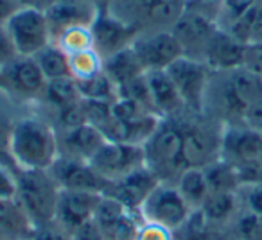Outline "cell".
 I'll return each mask as SVG.
<instances>
[{"instance_id": "obj_3", "label": "cell", "mask_w": 262, "mask_h": 240, "mask_svg": "<svg viewBox=\"0 0 262 240\" xmlns=\"http://www.w3.org/2000/svg\"><path fill=\"white\" fill-rule=\"evenodd\" d=\"M183 129V160L187 169H205L221 158L225 126L205 113L180 115Z\"/></svg>"}, {"instance_id": "obj_31", "label": "cell", "mask_w": 262, "mask_h": 240, "mask_svg": "<svg viewBox=\"0 0 262 240\" xmlns=\"http://www.w3.org/2000/svg\"><path fill=\"white\" fill-rule=\"evenodd\" d=\"M54 43L65 54L72 56L77 54V52L94 49V34H92L90 26H72L56 34Z\"/></svg>"}, {"instance_id": "obj_12", "label": "cell", "mask_w": 262, "mask_h": 240, "mask_svg": "<svg viewBox=\"0 0 262 240\" xmlns=\"http://www.w3.org/2000/svg\"><path fill=\"white\" fill-rule=\"evenodd\" d=\"M49 172L61 190H83V192L106 196L112 186V183L102 178L90 161L76 160V158L59 156L49 169Z\"/></svg>"}, {"instance_id": "obj_26", "label": "cell", "mask_w": 262, "mask_h": 240, "mask_svg": "<svg viewBox=\"0 0 262 240\" xmlns=\"http://www.w3.org/2000/svg\"><path fill=\"white\" fill-rule=\"evenodd\" d=\"M176 188L180 190V194L183 196V199L187 201L190 208L194 211L200 210L201 204L205 203V199L210 194L208 188L207 178H205L203 169H185V171L180 174V178L176 179Z\"/></svg>"}, {"instance_id": "obj_16", "label": "cell", "mask_w": 262, "mask_h": 240, "mask_svg": "<svg viewBox=\"0 0 262 240\" xmlns=\"http://www.w3.org/2000/svg\"><path fill=\"white\" fill-rule=\"evenodd\" d=\"M160 183V179L153 174L147 167L137 169L135 172L127 174L126 178L112 183L110 192L106 196L117 199L120 204L131 211L140 213V206L146 201V197L155 190V186Z\"/></svg>"}, {"instance_id": "obj_35", "label": "cell", "mask_w": 262, "mask_h": 240, "mask_svg": "<svg viewBox=\"0 0 262 240\" xmlns=\"http://www.w3.org/2000/svg\"><path fill=\"white\" fill-rule=\"evenodd\" d=\"M239 201L243 210L262 217V185H243L239 188Z\"/></svg>"}, {"instance_id": "obj_20", "label": "cell", "mask_w": 262, "mask_h": 240, "mask_svg": "<svg viewBox=\"0 0 262 240\" xmlns=\"http://www.w3.org/2000/svg\"><path fill=\"white\" fill-rule=\"evenodd\" d=\"M146 83L149 88L153 109L160 118H171V116H178L187 111L178 90L165 70L146 72Z\"/></svg>"}, {"instance_id": "obj_30", "label": "cell", "mask_w": 262, "mask_h": 240, "mask_svg": "<svg viewBox=\"0 0 262 240\" xmlns=\"http://www.w3.org/2000/svg\"><path fill=\"white\" fill-rule=\"evenodd\" d=\"M69 65L70 77L79 83V81H86L99 76L104 70V59L95 49H88V51L69 56Z\"/></svg>"}, {"instance_id": "obj_44", "label": "cell", "mask_w": 262, "mask_h": 240, "mask_svg": "<svg viewBox=\"0 0 262 240\" xmlns=\"http://www.w3.org/2000/svg\"><path fill=\"white\" fill-rule=\"evenodd\" d=\"M56 0H22L24 6H29V8H36L41 9V11H47Z\"/></svg>"}, {"instance_id": "obj_40", "label": "cell", "mask_w": 262, "mask_h": 240, "mask_svg": "<svg viewBox=\"0 0 262 240\" xmlns=\"http://www.w3.org/2000/svg\"><path fill=\"white\" fill-rule=\"evenodd\" d=\"M241 124L253 129V131L262 133V99H258L257 102L248 106L243 115V120H241Z\"/></svg>"}, {"instance_id": "obj_33", "label": "cell", "mask_w": 262, "mask_h": 240, "mask_svg": "<svg viewBox=\"0 0 262 240\" xmlns=\"http://www.w3.org/2000/svg\"><path fill=\"white\" fill-rule=\"evenodd\" d=\"M233 233L237 240H262V217L248 210H241L235 217Z\"/></svg>"}, {"instance_id": "obj_11", "label": "cell", "mask_w": 262, "mask_h": 240, "mask_svg": "<svg viewBox=\"0 0 262 240\" xmlns=\"http://www.w3.org/2000/svg\"><path fill=\"white\" fill-rule=\"evenodd\" d=\"M4 86L13 99L31 104H41L47 88V79L38 63L31 56H18L6 68H2Z\"/></svg>"}, {"instance_id": "obj_19", "label": "cell", "mask_w": 262, "mask_h": 240, "mask_svg": "<svg viewBox=\"0 0 262 240\" xmlns=\"http://www.w3.org/2000/svg\"><path fill=\"white\" fill-rule=\"evenodd\" d=\"M101 9L86 0H56L45 11L51 26L52 41L58 33L72 26H92Z\"/></svg>"}, {"instance_id": "obj_34", "label": "cell", "mask_w": 262, "mask_h": 240, "mask_svg": "<svg viewBox=\"0 0 262 240\" xmlns=\"http://www.w3.org/2000/svg\"><path fill=\"white\" fill-rule=\"evenodd\" d=\"M257 2L258 0H223L217 13V26L221 29L228 27L237 16H241L246 9H250Z\"/></svg>"}, {"instance_id": "obj_23", "label": "cell", "mask_w": 262, "mask_h": 240, "mask_svg": "<svg viewBox=\"0 0 262 240\" xmlns=\"http://www.w3.org/2000/svg\"><path fill=\"white\" fill-rule=\"evenodd\" d=\"M104 74L112 79V83L119 90L124 84L131 83L133 79L144 76L146 72H144L142 65H140L133 49L127 47L104 59Z\"/></svg>"}, {"instance_id": "obj_18", "label": "cell", "mask_w": 262, "mask_h": 240, "mask_svg": "<svg viewBox=\"0 0 262 240\" xmlns=\"http://www.w3.org/2000/svg\"><path fill=\"white\" fill-rule=\"evenodd\" d=\"M59 140V156L76 158V160L90 161L95 156L102 143L106 142L104 135L95 126L83 124L74 129L58 133Z\"/></svg>"}, {"instance_id": "obj_17", "label": "cell", "mask_w": 262, "mask_h": 240, "mask_svg": "<svg viewBox=\"0 0 262 240\" xmlns=\"http://www.w3.org/2000/svg\"><path fill=\"white\" fill-rule=\"evenodd\" d=\"M246 45L219 27L205 52L203 63L212 72H228L243 66Z\"/></svg>"}, {"instance_id": "obj_8", "label": "cell", "mask_w": 262, "mask_h": 240, "mask_svg": "<svg viewBox=\"0 0 262 240\" xmlns=\"http://www.w3.org/2000/svg\"><path fill=\"white\" fill-rule=\"evenodd\" d=\"M217 29V20L214 16L187 6L183 15L171 27V33L178 40L183 56L203 61L208 43Z\"/></svg>"}, {"instance_id": "obj_21", "label": "cell", "mask_w": 262, "mask_h": 240, "mask_svg": "<svg viewBox=\"0 0 262 240\" xmlns=\"http://www.w3.org/2000/svg\"><path fill=\"white\" fill-rule=\"evenodd\" d=\"M34 229L18 201L0 199V240H29Z\"/></svg>"}, {"instance_id": "obj_6", "label": "cell", "mask_w": 262, "mask_h": 240, "mask_svg": "<svg viewBox=\"0 0 262 240\" xmlns=\"http://www.w3.org/2000/svg\"><path fill=\"white\" fill-rule=\"evenodd\" d=\"M9 36L20 56H36L52 43L51 26L45 11L24 6L6 23Z\"/></svg>"}, {"instance_id": "obj_9", "label": "cell", "mask_w": 262, "mask_h": 240, "mask_svg": "<svg viewBox=\"0 0 262 240\" xmlns=\"http://www.w3.org/2000/svg\"><path fill=\"white\" fill-rule=\"evenodd\" d=\"M131 49L139 58L144 72L167 70V66L183 56L182 47L171 29L140 31L131 43Z\"/></svg>"}, {"instance_id": "obj_39", "label": "cell", "mask_w": 262, "mask_h": 240, "mask_svg": "<svg viewBox=\"0 0 262 240\" xmlns=\"http://www.w3.org/2000/svg\"><path fill=\"white\" fill-rule=\"evenodd\" d=\"M243 66L262 77V43H248L244 49Z\"/></svg>"}, {"instance_id": "obj_2", "label": "cell", "mask_w": 262, "mask_h": 240, "mask_svg": "<svg viewBox=\"0 0 262 240\" xmlns=\"http://www.w3.org/2000/svg\"><path fill=\"white\" fill-rule=\"evenodd\" d=\"M146 167L160 181L176 183L183 171V129L178 116L162 118L153 135L144 143Z\"/></svg>"}, {"instance_id": "obj_32", "label": "cell", "mask_w": 262, "mask_h": 240, "mask_svg": "<svg viewBox=\"0 0 262 240\" xmlns=\"http://www.w3.org/2000/svg\"><path fill=\"white\" fill-rule=\"evenodd\" d=\"M77 88H79L81 97L86 99V101L113 102L117 99V86L112 83V79L106 76L104 70H102L99 76L92 77V79L79 81V83H77Z\"/></svg>"}, {"instance_id": "obj_43", "label": "cell", "mask_w": 262, "mask_h": 240, "mask_svg": "<svg viewBox=\"0 0 262 240\" xmlns=\"http://www.w3.org/2000/svg\"><path fill=\"white\" fill-rule=\"evenodd\" d=\"M20 8H24L22 0H0V26H6Z\"/></svg>"}, {"instance_id": "obj_13", "label": "cell", "mask_w": 262, "mask_h": 240, "mask_svg": "<svg viewBox=\"0 0 262 240\" xmlns=\"http://www.w3.org/2000/svg\"><path fill=\"white\" fill-rule=\"evenodd\" d=\"M90 29L94 34V49L102 56V59L131 47L137 34L140 33L135 26L115 16L108 8L97 13Z\"/></svg>"}, {"instance_id": "obj_5", "label": "cell", "mask_w": 262, "mask_h": 240, "mask_svg": "<svg viewBox=\"0 0 262 240\" xmlns=\"http://www.w3.org/2000/svg\"><path fill=\"white\" fill-rule=\"evenodd\" d=\"M192 211L174 183L160 181L140 206V217L171 231H180L189 222Z\"/></svg>"}, {"instance_id": "obj_37", "label": "cell", "mask_w": 262, "mask_h": 240, "mask_svg": "<svg viewBox=\"0 0 262 240\" xmlns=\"http://www.w3.org/2000/svg\"><path fill=\"white\" fill-rule=\"evenodd\" d=\"M137 240H176V231H171V229L164 228V226L144 221L139 229Z\"/></svg>"}, {"instance_id": "obj_36", "label": "cell", "mask_w": 262, "mask_h": 240, "mask_svg": "<svg viewBox=\"0 0 262 240\" xmlns=\"http://www.w3.org/2000/svg\"><path fill=\"white\" fill-rule=\"evenodd\" d=\"M18 192V181H16L15 167L0 163V199L15 201Z\"/></svg>"}, {"instance_id": "obj_41", "label": "cell", "mask_w": 262, "mask_h": 240, "mask_svg": "<svg viewBox=\"0 0 262 240\" xmlns=\"http://www.w3.org/2000/svg\"><path fill=\"white\" fill-rule=\"evenodd\" d=\"M29 240H72L70 235L67 231H63L58 224H49V226H41V228H36L34 233L31 235Z\"/></svg>"}, {"instance_id": "obj_42", "label": "cell", "mask_w": 262, "mask_h": 240, "mask_svg": "<svg viewBox=\"0 0 262 240\" xmlns=\"http://www.w3.org/2000/svg\"><path fill=\"white\" fill-rule=\"evenodd\" d=\"M70 238L72 240H106L104 236H102V233L99 231V228L95 226L94 221L84 224L83 228H79L77 231H74L72 235H70Z\"/></svg>"}, {"instance_id": "obj_27", "label": "cell", "mask_w": 262, "mask_h": 240, "mask_svg": "<svg viewBox=\"0 0 262 240\" xmlns=\"http://www.w3.org/2000/svg\"><path fill=\"white\" fill-rule=\"evenodd\" d=\"M33 58L38 63L41 74H43L47 81L67 79V77H70L69 54H65L54 41L51 45H47L43 51L38 52L36 56H33Z\"/></svg>"}, {"instance_id": "obj_25", "label": "cell", "mask_w": 262, "mask_h": 240, "mask_svg": "<svg viewBox=\"0 0 262 240\" xmlns=\"http://www.w3.org/2000/svg\"><path fill=\"white\" fill-rule=\"evenodd\" d=\"M83 97L79 93L77 83L72 77L67 79H56L47 81V88H45V95L41 104H45L52 111H59V109L70 108V106L81 104Z\"/></svg>"}, {"instance_id": "obj_14", "label": "cell", "mask_w": 262, "mask_h": 240, "mask_svg": "<svg viewBox=\"0 0 262 240\" xmlns=\"http://www.w3.org/2000/svg\"><path fill=\"white\" fill-rule=\"evenodd\" d=\"M102 196L83 190H59L54 224L72 235L84 224L94 221Z\"/></svg>"}, {"instance_id": "obj_10", "label": "cell", "mask_w": 262, "mask_h": 240, "mask_svg": "<svg viewBox=\"0 0 262 240\" xmlns=\"http://www.w3.org/2000/svg\"><path fill=\"white\" fill-rule=\"evenodd\" d=\"M90 163L102 178L108 179L110 183H115L126 178L131 172H135L137 169L146 167L144 146L106 140L101 149L95 153V156L90 160Z\"/></svg>"}, {"instance_id": "obj_7", "label": "cell", "mask_w": 262, "mask_h": 240, "mask_svg": "<svg viewBox=\"0 0 262 240\" xmlns=\"http://www.w3.org/2000/svg\"><path fill=\"white\" fill-rule=\"evenodd\" d=\"M165 72L178 90L187 111L198 115L203 113L212 70L203 61L182 56L171 66H167Z\"/></svg>"}, {"instance_id": "obj_29", "label": "cell", "mask_w": 262, "mask_h": 240, "mask_svg": "<svg viewBox=\"0 0 262 240\" xmlns=\"http://www.w3.org/2000/svg\"><path fill=\"white\" fill-rule=\"evenodd\" d=\"M9 106H13V97L8 90L0 88V163L15 167L11 154H9V140H11L13 126L18 115H15Z\"/></svg>"}, {"instance_id": "obj_28", "label": "cell", "mask_w": 262, "mask_h": 240, "mask_svg": "<svg viewBox=\"0 0 262 240\" xmlns=\"http://www.w3.org/2000/svg\"><path fill=\"white\" fill-rule=\"evenodd\" d=\"M210 192H239L241 179L237 169L219 158L217 161L203 169Z\"/></svg>"}, {"instance_id": "obj_15", "label": "cell", "mask_w": 262, "mask_h": 240, "mask_svg": "<svg viewBox=\"0 0 262 240\" xmlns=\"http://www.w3.org/2000/svg\"><path fill=\"white\" fill-rule=\"evenodd\" d=\"M221 158L235 169L262 163V133L243 124L225 126Z\"/></svg>"}, {"instance_id": "obj_38", "label": "cell", "mask_w": 262, "mask_h": 240, "mask_svg": "<svg viewBox=\"0 0 262 240\" xmlns=\"http://www.w3.org/2000/svg\"><path fill=\"white\" fill-rule=\"evenodd\" d=\"M18 51L15 49L11 36H9L6 26H0V70L6 68L13 59L18 58Z\"/></svg>"}, {"instance_id": "obj_22", "label": "cell", "mask_w": 262, "mask_h": 240, "mask_svg": "<svg viewBox=\"0 0 262 240\" xmlns=\"http://www.w3.org/2000/svg\"><path fill=\"white\" fill-rule=\"evenodd\" d=\"M239 192H210L201 204L200 213L212 226H221L233 222L241 211Z\"/></svg>"}, {"instance_id": "obj_24", "label": "cell", "mask_w": 262, "mask_h": 240, "mask_svg": "<svg viewBox=\"0 0 262 240\" xmlns=\"http://www.w3.org/2000/svg\"><path fill=\"white\" fill-rule=\"evenodd\" d=\"M225 31L244 45L262 43V0L237 16L228 27H225Z\"/></svg>"}, {"instance_id": "obj_4", "label": "cell", "mask_w": 262, "mask_h": 240, "mask_svg": "<svg viewBox=\"0 0 262 240\" xmlns=\"http://www.w3.org/2000/svg\"><path fill=\"white\" fill-rule=\"evenodd\" d=\"M16 171V201L36 228L54 222L59 186L49 171Z\"/></svg>"}, {"instance_id": "obj_1", "label": "cell", "mask_w": 262, "mask_h": 240, "mask_svg": "<svg viewBox=\"0 0 262 240\" xmlns=\"http://www.w3.org/2000/svg\"><path fill=\"white\" fill-rule=\"evenodd\" d=\"M9 154L15 169L49 171L59 158L58 131L51 118L38 113L18 115L9 140Z\"/></svg>"}]
</instances>
